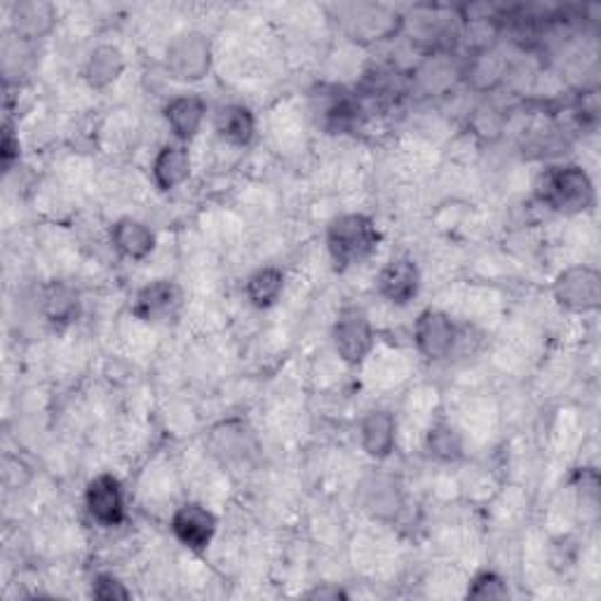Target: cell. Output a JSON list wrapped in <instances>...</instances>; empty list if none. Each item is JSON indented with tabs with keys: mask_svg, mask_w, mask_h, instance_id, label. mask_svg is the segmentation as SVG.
Instances as JSON below:
<instances>
[{
	"mask_svg": "<svg viewBox=\"0 0 601 601\" xmlns=\"http://www.w3.org/2000/svg\"><path fill=\"white\" fill-rule=\"evenodd\" d=\"M333 348L348 366H358L370 358L374 348V329L362 308L345 306L331 329Z\"/></svg>",
	"mask_w": 601,
	"mask_h": 601,
	"instance_id": "277c9868",
	"label": "cell"
},
{
	"mask_svg": "<svg viewBox=\"0 0 601 601\" xmlns=\"http://www.w3.org/2000/svg\"><path fill=\"white\" fill-rule=\"evenodd\" d=\"M205 115L207 106L197 94H179L165 106V121L181 144L191 141L197 135L205 123Z\"/></svg>",
	"mask_w": 601,
	"mask_h": 601,
	"instance_id": "4fadbf2b",
	"label": "cell"
},
{
	"mask_svg": "<svg viewBox=\"0 0 601 601\" xmlns=\"http://www.w3.org/2000/svg\"><path fill=\"white\" fill-rule=\"evenodd\" d=\"M41 313L53 325H71L80 315V296L66 282H49L41 292Z\"/></svg>",
	"mask_w": 601,
	"mask_h": 601,
	"instance_id": "e0dca14e",
	"label": "cell"
},
{
	"mask_svg": "<svg viewBox=\"0 0 601 601\" xmlns=\"http://www.w3.org/2000/svg\"><path fill=\"white\" fill-rule=\"evenodd\" d=\"M360 446L370 458L386 461L397 446V421L386 409L364 413L360 421Z\"/></svg>",
	"mask_w": 601,
	"mask_h": 601,
	"instance_id": "30bf717a",
	"label": "cell"
},
{
	"mask_svg": "<svg viewBox=\"0 0 601 601\" xmlns=\"http://www.w3.org/2000/svg\"><path fill=\"white\" fill-rule=\"evenodd\" d=\"M111 245L121 257L129 261H144L154 254L156 236L144 222L125 216L111 228Z\"/></svg>",
	"mask_w": 601,
	"mask_h": 601,
	"instance_id": "5bb4252c",
	"label": "cell"
},
{
	"mask_svg": "<svg viewBox=\"0 0 601 601\" xmlns=\"http://www.w3.org/2000/svg\"><path fill=\"white\" fill-rule=\"evenodd\" d=\"M378 294L393 306H409L421 292V271L413 259L397 257L383 265L376 277Z\"/></svg>",
	"mask_w": 601,
	"mask_h": 601,
	"instance_id": "9c48e42d",
	"label": "cell"
},
{
	"mask_svg": "<svg viewBox=\"0 0 601 601\" xmlns=\"http://www.w3.org/2000/svg\"><path fill=\"white\" fill-rule=\"evenodd\" d=\"M310 597L315 599H345V592L339 588H317L315 592H310Z\"/></svg>",
	"mask_w": 601,
	"mask_h": 601,
	"instance_id": "4316f807",
	"label": "cell"
},
{
	"mask_svg": "<svg viewBox=\"0 0 601 601\" xmlns=\"http://www.w3.org/2000/svg\"><path fill=\"white\" fill-rule=\"evenodd\" d=\"M325 127L331 132H348L360 121V106L348 97H339L325 109Z\"/></svg>",
	"mask_w": 601,
	"mask_h": 601,
	"instance_id": "7402d4cb",
	"label": "cell"
},
{
	"mask_svg": "<svg viewBox=\"0 0 601 601\" xmlns=\"http://www.w3.org/2000/svg\"><path fill=\"white\" fill-rule=\"evenodd\" d=\"M381 242V233L366 214H339L327 226V249L337 271L353 269L370 259Z\"/></svg>",
	"mask_w": 601,
	"mask_h": 601,
	"instance_id": "6da1fadb",
	"label": "cell"
},
{
	"mask_svg": "<svg viewBox=\"0 0 601 601\" xmlns=\"http://www.w3.org/2000/svg\"><path fill=\"white\" fill-rule=\"evenodd\" d=\"M467 597L470 599H508L510 590L508 582L494 571H481L475 576V580L467 588Z\"/></svg>",
	"mask_w": 601,
	"mask_h": 601,
	"instance_id": "cb8c5ba5",
	"label": "cell"
},
{
	"mask_svg": "<svg viewBox=\"0 0 601 601\" xmlns=\"http://www.w3.org/2000/svg\"><path fill=\"white\" fill-rule=\"evenodd\" d=\"M172 533L174 538L191 549V553H205L212 545L216 529H219V520H216L214 512L207 510L200 503H183L172 514Z\"/></svg>",
	"mask_w": 601,
	"mask_h": 601,
	"instance_id": "52a82bcc",
	"label": "cell"
},
{
	"mask_svg": "<svg viewBox=\"0 0 601 601\" xmlns=\"http://www.w3.org/2000/svg\"><path fill=\"white\" fill-rule=\"evenodd\" d=\"M426 449L432 458H438L442 463H454L458 458H463V435L461 432L446 423L440 421L430 428L428 438H426Z\"/></svg>",
	"mask_w": 601,
	"mask_h": 601,
	"instance_id": "44dd1931",
	"label": "cell"
},
{
	"mask_svg": "<svg viewBox=\"0 0 601 601\" xmlns=\"http://www.w3.org/2000/svg\"><path fill=\"white\" fill-rule=\"evenodd\" d=\"M86 508L102 526H118L125 520V491L118 477L109 473L90 479L86 489Z\"/></svg>",
	"mask_w": 601,
	"mask_h": 601,
	"instance_id": "ba28073f",
	"label": "cell"
},
{
	"mask_svg": "<svg viewBox=\"0 0 601 601\" xmlns=\"http://www.w3.org/2000/svg\"><path fill=\"white\" fill-rule=\"evenodd\" d=\"M165 69L179 82H200L212 71V43L205 33L189 31L177 36L165 55Z\"/></svg>",
	"mask_w": 601,
	"mask_h": 601,
	"instance_id": "3957f363",
	"label": "cell"
},
{
	"mask_svg": "<svg viewBox=\"0 0 601 601\" xmlns=\"http://www.w3.org/2000/svg\"><path fill=\"white\" fill-rule=\"evenodd\" d=\"M282 292H285V273L275 269V265H265V269L254 271L245 282V296L259 310L275 306Z\"/></svg>",
	"mask_w": 601,
	"mask_h": 601,
	"instance_id": "ac0fdd59",
	"label": "cell"
},
{
	"mask_svg": "<svg viewBox=\"0 0 601 601\" xmlns=\"http://www.w3.org/2000/svg\"><path fill=\"white\" fill-rule=\"evenodd\" d=\"M500 73H503V61L496 59V55L489 53V49H484L481 55H477L470 66V78L477 80V88L481 90L494 88Z\"/></svg>",
	"mask_w": 601,
	"mask_h": 601,
	"instance_id": "603a6c76",
	"label": "cell"
},
{
	"mask_svg": "<svg viewBox=\"0 0 601 601\" xmlns=\"http://www.w3.org/2000/svg\"><path fill=\"white\" fill-rule=\"evenodd\" d=\"M541 203L559 214L574 216L594 205V183L580 165L549 167L538 183Z\"/></svg>",
	"mask_w": 601,
	"mask_h": 601,
	"instance_id": "7a4b0ae2",
	"label": "cell"
},
{
	"mask_svg": "<svg viewBox=\"0 0 601 601\" xmlns=\"http://www.w3.org/2000/svg\"><path fill=\"white\" fill-rule=\"evenodd\" d=\"M364 503L376 517H390L402 508V491L393 477L376 475L364 484Z\"/></svg>",
	"mask_w": 601,
	"mask_h": 601,
	"instance_id": "ffe728a7",
	"label": "cell"
},
{
	"mask_svg": "<svg viewBox=\"0 0 601 601\" xmlns=\"http://www.w3.org/2000/svg\"><path fill=\"white\" fill-rule=\"evenodd\" d=\"M216 135L230 146H249L257 135L254 113L242 104L222 106L214 118Z\"/></svg>",
	"mask_w": 601,
	"mask_h": 601,
	"instance_id": "2e32d148",
	"label": "cell"
},
{
	"mask_svg": "<svg viewBox=\"0 0 601 601\" xmlns=\"http://www.w3.org/2000/svg\"><path fill=\"white\" fill-rule=\"evenodd\" d=\"M181 290L172 280H154L139 290L132 313L144 322H160L172 317L181 308Z\"/></svg>",
	"mask_w": 601,
	"mask_h": 601,
	"instance_id": "8fae6325",
	"label": "cell"
},
{
	"mask_svg": "<svg viewBox=\"0 0 601 601\" xmlns=\"http://www.w3.org/2000/svg\"><path fill=\"white\" fill-rule=\"evenodd\" d=\"M92 597L102 601H125L132 597V592L125 588V582L121 578H115L113 574H99L92 582Z\"/></svg>",
	"mask_w": 601,
	"mask_h": 601,
	"instance_id": "d4e9b609",
	"label": "cell"
},
{
	"mask_svg": "<svg viewBox=\"0 0 601 601\" xmlns=\"http://www.w3.org/2000/svg\"><path fill=\"white\" fill-rule=\"evenodd\" d=\"M20 137L14 135V129L12 125H5L3 127V139H0V162H3L5 167V172L12 170V165L20 160Z\"/></svg>",
	"mask_w": 601,
	"mask_h": 601,
	"instance_id": "484cf974",
	"label": "cell"
},
{
	"mask_svg": "<svg viewBox=\"0 0 601 601\" xmlns=\"http://www.w3.org/2000/svg\"><path fill=\"white\" fill-rule=\"evenodd\" d=\"M150 174H154L156 186L165 193L183 186L191 177L189 146L181 141L165 144L154 158V165H150Z\"/></svg>",
	"mask_w": 601,
	"mask_h": 601,
	"instance_id": "7c38bea8",
	"label": "cell"
},
{
	"mask_svg": "<svg viewBox=\"0 0 601 601\" xmlns=\"http://www.w3.org/2000/svg\"><path fill=\"white\" fill-rule=\"evenodd\" d=\"M10 24L22 41L43 38L49 29L55 26V8L49 3H38V0H29V3H14L10 12Z\"/></svg>",
	"mask_w": 601,
	"mask_h": 601,
	"instance_id": "9a60e30c",
	"label": "cell"
},
{
	"mask_svg": "<svg viewBox=\"0 0 601 601\" xmlns=\"http://www.w3.org/2000/svg\"><path fill=\"white\" fill-rule=\"evenodd\" d=\"M458 341V327L454 317L446 315L444 310L428 308L419 315V320L413 325V343L419 348V353L426 360H444L454 353Z\"/></svg>",
	"mask_w": 601,
	"mask_h": 601,
	"instance_id": "8992f818",
	"label": "cell"
},
{
	"mask_svg": "<svg viewBox=\"0 0 601 601\" xmlns=\"http://www.w3.org/2000/svg\"><path fill=\"white\" fill-rule=\"evenodd\" d=\"M125 71V57L115 45H99L86 64V78L94 90H104Z\"/></svg>",
	"mask_w": 601,
	"mask_h": 601,
	"instance_id": "d6986e66",
	"label": "cell"
},
{
	"mask_svg": "<svg viewBox=\"0 0 601 601\" xmlns=\"http://www.w3.org/2000/svg\"><path fill=\"white\" fill-rule=\"evenodd\" d=\"M557 304L571 313H592L601 304V277L590 265H571L555 280Z\"/></svg>",
	"mask_w": 601,
	"mask_h": 601,
	"instance_id": "5b68a950",
	"label": "cell"
}]
</instances>
